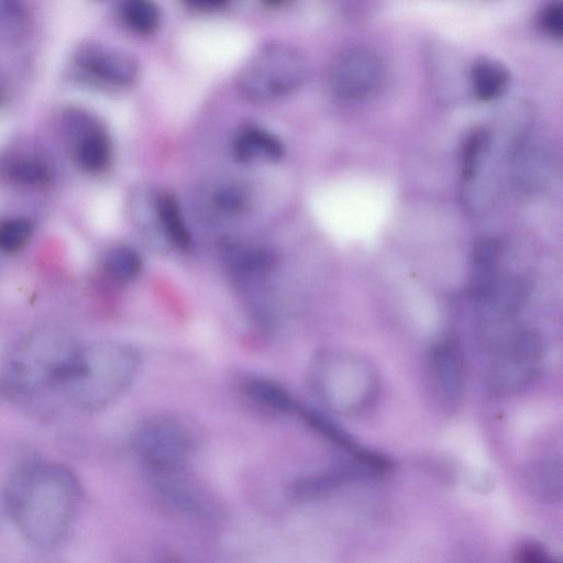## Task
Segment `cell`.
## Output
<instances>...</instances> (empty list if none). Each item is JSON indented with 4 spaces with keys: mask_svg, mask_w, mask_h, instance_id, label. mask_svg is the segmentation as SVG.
Masks as SVG:
<instances>
[{
    "mask_svg": "<svg viewBox=\"0 0 563 563\" xmlns=\"http://www.w3.org/2000/svg\"><path fill=\"white\" fill-rule=\"evenodd\" d=\"M82 498L77 476L46 461L20 465L8 477L3 503L20 534L32 545L49 549L71 529Z\"/></svg>",
    "mask_w": 563,
    "mask_h": 563,
    "instance_id": "6da1fadb",
    "label": "cell"
},
{
    "mask_svg": "<svg viewBox=\"0 0 563 563\" xmlns=\"http://www.w3.org/2000/svg\"><path fill=\"white\" fill-rule=\"evenodd\" d=\"M139 367V353L130 344L100 341L81 345L58 390L76 408L101 410L126 391Z\"/></svg>",
    "mask_w": 563,
    "mask_h": 563,
    "instance_id": "7a4b0ae2",
    "label": "cell"
},
{
    "mask_svg": "<svg viewBox=\"0 0 563 563\" xmlns=\"http://www.w3.org/2000/svg\"><path fill=\"white\" fill-rule=\"evenodd\" d=\"M308 382L319 401L342 416H358L371 409L379 395L375 367L363 356L324 349L311 358Z\"/></svg>",
    "mask_w": 563,
    "mask_h": 563,
    "instance_id": "3957f363",
    "label": "cell"
},
{
    "mask_svg": "<svg viewBox=\"0 0 563 563\" xmlns=\"http://www.w3.org/2000/svg\"><path fill=\"white\" fill-rule=\"evenodd\" d=\"M80 347L75 336L60 327H37L21 336L11 349L8 377L23 391L58 390Z\"/></svg>",
    "mask_w": 563,
    "mask_h": 563,
    "instance_id": "277c9868",
    "label": "cell"
},
{
    "mask_svg": "<svg viewBox=\"0 0 563 563\" xmlns=\"http://www.w3.org/2000/svg\"><path fill=\"white\" fill-rule=\"evenodd\" d=\"M308 76V63L294 45L267 42L239 71L236 85L249 100L264 102L285 97L298 89Z\"/></svg>",
    "mask_w": 563,
    "mask_h": 563,
    "instance_id": "5b68a950",
    "label": "cell"
},
{
    "mask_svg": "<svg viewBox=\"0 0 563 563\" xmlns=\"http://www.w3.org/2000/svg\"><path fill=\"white\" fill-rule=\"evenodd\" d=\"M489 385L498 394L523 390L540 372L544 343L540 333L529 328H511L493 345Z\"/></svg>",
    "mask_w": 563,
    "mask_h": 563,
    "instance_id": "8992f818",
    "label": "cell"
},
{
    "mask_svg": "<svg viewBox=\"0 0 563 563\" xmlns=\"http://www.w3.org/2000/svg\"><path fill=\"white\" fill-rule=\"evenodd\" d=\"M192 445L189 431L168 418L145 422L133 438V449L148 474L179 471Z\"/></svg>",
    "mask_w": 563,
    "mask_h": 563,
    "instance_id": "52a82bcc",
    "label": "cell"
},
{
    "mask_svg": "<svg viewBox=\"0 0 563 563\" xmlns=\"http://www.w3.org/2000/svg\"><path fill=\"white\" fill-rule=\"evenodd\" d=\"M382 78L378 57L363 47L349 48L339 54L330 67L331 89L341 98L357 100L369 96Z\"/></svg>",
    "mask_w": 563,
    "mask_h": 563,
    "instance_id": "ba28073f",
    "label": "cell"
},
{
    "mask_svg": "<svg viewBox=\"0 0 563 563\" xmlns=\"http://www.w3.org/2000/svg\"><path fill=\"white\" fill-rule=\"evenodd\" d=\"M429 365L438 400L444 409L455 410L465 389L463 353L455 338L445 336L432 346Z\"/></svg>",
    "mask_w": 563,
    "mask_h": 563,
    "instance_id": "9c48e42d",
    "label": "cell"
},
{
    "mask_svg": "<svg viewBox=\"0 0 563 563\" xmlns=\"http://www.w3.org/2000/svg\"><path fill=\"white\" fill-rule=\"evenodd\" d=\"M76 66L89 76L114 86H128L137 77L139 65L129 53L117 47L87 42L74 54Z\"/></svg>",
    "mask_w": 563,
    "mask_h": 563,
    "instance_id": "30bf717a",
    "label": "cell"
},
{
    "mask_svg": "<svg viewBox=\"0 0 563 563\" xmlns=\"http://www.w3.org/2000/svg\"><path fill=\"white\" fill-rule=\"evenodd\" d=\"M73 133V156L85 172L98 174L107 169L111 161V143L103 128L86 115H70Z\"/></svg>",
    "mask_w": 563,
    "mask_h": 563,
    "instance_id": "8fae6325",
    "label": "cell"
},
{
    "mask_svg": "<svg viewBox=\"0 0 563 563\" xmlns=\"http://www.w3.org/2000/svg\"><path fill=\"white\" fill-rule=\"evenodd\" d=\"M221 255L231 273L249 285L261 283L275 263L268 249L245 241H225L221 246Z\"/></svg>",
    "mask_w": 563,
    "mask_h": 563,
    "instance_id": "7c38bea8",
    "label": "cell"
},
{
    "mask_svg": "<svg viewBox=\"0 0 563 563\" xmlns=\"http://www.w3.org/2000/svg\"><path fill=\"white\" fill-rule=\"evenodd\" d=\"M130 214L142 239L155 251H170L162 230L155 201V189L139 187L131 194Z\"/></svg>",
    "mask_w": 563,
    "mask_h": 563,
    "instance_id": "4fadbf2b",
    "label": "cell"
},
{
    "mask_svg": "<svg viewBox=\"0 0 563 563\" xmlns=\"http://www.w3.org/2000/svg\"><path fill=\"white\" fill-rule=\"evenodd\" d=\"M233 156L241 163L277 162L284 155L280 140L271 132L257 128H243L233 141Z\"/></svg>",
    "mask_w": 563,
    "mask_h": 563,
    "instance_id": "5bb4252c",
    "label": "cell"
},
{
    "mask_svg": "<svg viewBox=\"0 0 563 563\" xmlns=\"http://www.w3.org/2000/svg\"><path fill=\"white\" fill-rule=\"evenodd\" d=\"M247 400L274 415L298 412L300 407L292 396L278 383L263 377H250L243 384Z\"/></svg>",
    "mask_w": 563,
    "mask_h": 563,
    "instance_id": "9a60e30c",
    "label": "cell"
},
{
    "mask_svg": "<svg viewBox=\"0 0 563 563\" xmlns=\"http://www.w3.org/2000/svg\"><path fill=\"white\" fill-rule=\"evenodd\" d=\"M470 81L478 100L492 101L500 97L507 88L509 71L500 62L482 57L470 68Z\"/></svg>",
    "mask_w": 563,
    "mask_h": 563,
    "instance_id": "2e32d148",
    "label": "cell"
},
{
    "mask_svg": "<svg viewBox=\"0 0 563 563\" xmlns=\"http://www.w3.org/2000/svg\"><path fill=\"white\" fill-rule=\"evenodd\" d=\"M155 201L162 230L170 251L187 250L190 245V233L183 219L177 201L170 194L157 189H155Z\"/></svg>",
    "mask_w": 563,
    "mask_h": 563,
    "instance_id": "e0dca14e",
    "label": "cell"
},
{
    "mask_svg": "<svg viewBox=\"0 0 563 563\" xmlns=\"http://www.w3.org/2000/svg\"><path fill=\"white\" fill-rule=\"evenodd\" d=\"M102 268L112 280L129 284L140 276L143 261L134 247L128 244H115L106 251Z\"/></svg>",
    "mask_w": 563,
    "mask_h": 563,
    "instance_id": "ac0fdd59",
    "label": "cell"
},
{
    "mask_svg": "<svg viewBox=\"0 0 563 563\" xmlns=\"http://www.w3.org/2000/svg\"><path fill=\"white\" fill-rule=\"evenodd\" d=\"M528 489L541 501H556L562 495L561 465L553 461L537 463L527 475Z\"/></svg>",
    "mask_w": 563,
    "mask_h": 563,
    "instance_id": "d6986e66",
    "label": "cell"
},
{
    "mask_svg": "<svg viewBox=\"0 0 563 563\" xmlns=\"http://www.w3.org/2000/svg\"><path fill=\"white\" fill-rule=\"evenodd\" d=\"M5 175L23 186H44L49 184L52 172L41 158L30 155L14 156L4 164Z\"/></svg>",
    "mask_w": 563,
    "mask_h": 563,
    "instance_id": "ffe728a7",
    "label": "cell"
},
{
    "mask_svg": "<svg viewBox=\"0 0 563 563\" xmlns=\"http://www.w3.org/2000/svg\"><path fill=\"white\" fill-rule=\"evenodd\" d=\"M210 203L218 214L225 217L238 216L249 208L250 192L240 183L224 180L212 188Z\"/></svg>",
    "mask_w": 563,
    "mask_h": 563,
    "instance_id": "44dd1931",
    "label": "cell"
},
{
    "mask_svg": "<svg viewBox=\"0 0 563 563\" xmlns=\"http://www.w3.org/2000/svg\"><path fill=\"white\" fill-rule=\"evenodd\" d=\"M120 15L123 23L133 32L142 35L153 33L159 25L161 12L157 5L147 0H129L121 4Z\"/></svg>",
    "mask_w": 563,
    "mask_h": 563,
    "instance_id": "7402d4cb",
    "label": "cell"
},
{
    "mask_svg": "<svg viewBox=\"0 0 563 563\" xmlns=\"http://www.w3.org/2000/svg\"><path fill=\"white\" fill-rule=\"evenodd\" d=\"M33 234L32 222L24 217H9L0 220V251L13 254L29 243Z\"/></svg>",
    "mask_w": 563,
    "mask_h": 563,
    "instance_id": "603a6c76",
    "label": "cell"
},
{
    "mask_svg": "<svg viewBox=\"0 0 563 563\" xmlns=\"http://www.w3.org/2000/svg\"><path fill=\"white\" fill-rule=\"evenodd\" d=\"M487 147L488 134L485 130L476 129L466 137L461 159V177L464 184H468L475 177Z\"/></svg>",
    "mask_w": 563,
    "mask_h": 563,
    "instance_id": "cb8c5ba5",
    "label": "cell"
},
{
    "mask_svg": "<svg viewBox=\"0 0 563 563\" xmlns=\"http://www.w3.org/2000/svg\"><path fill=\"white\" fill-rule=\"evenodd\" d=\"M541 30L555 40L563 34V8L560 2H550L543 7L539 14Z\"/></svg>",
    "mask_w": 563,
    "mask_h": 563,
    "instance_id": "d4e9b609",
    "label": "cell"
},
{
    "mask_svg": "<svg viewBox=\"0 0 563 563\" xmlns=\"http://www.w3.org/2000/svg\"><path fill=\"white\" fill-rule=\"evenodd\" d=\"M515 563H558L544 547L537 542H526L518 547Z\"/></svg>",
    "mask_w": 563,
    "mask_h": 563,
    "instance_id": "484cf974",
    "label": "cell"
},
{
    "mask_svg": "<svg viewBox=\"0 0 563 563\" xmlns=\"http://www.w3.org/2000/svg\"><path fill=\"white\" fill-rule=\"evenodd\" d=\"M158 563H178L173 558H163Z\"/></svg>",
    "mask_w": 563,
    "mask_h": 563,
    "instance_id": "4316f807",
    "label": "cell"
}]
</instances>
